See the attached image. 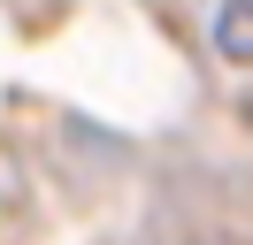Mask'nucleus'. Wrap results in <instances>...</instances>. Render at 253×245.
Returning <instances> with one entry per match:
<instances>
[{"instance_id": "1", "label": "nucleus", "mask_w": 253, "mask_h": 245, "mask_svg": "<svg viewBox=\"0 0 253 245\" xmlns=\"http://www.w3.org/2000/svg\"><path fill=\"white\" fill-rule=\"evenodd\" d=\"M215 54L253 69V0H222L215 8Z\"/></svg>"}]
</instances>
